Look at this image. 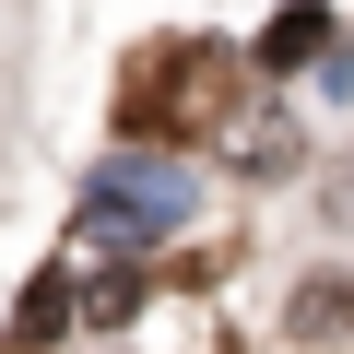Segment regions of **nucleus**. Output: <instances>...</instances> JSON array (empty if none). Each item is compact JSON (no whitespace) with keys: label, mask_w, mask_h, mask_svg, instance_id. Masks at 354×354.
I'll list each match as a JSON object with an SVG mask.
<instances>
[{"label":"nucleus","mask_w":354,"mask_h":354,"mask_svg":"<svg viewBox=\"0 0 354 354\" xmlns=\"http://www.w3.org/2000/svg\"><path fill=\"white\" fill-rule=\"evenodd\" d=\"M307 59H330V12H272L260 24V71H307Z\"/></svg>","instance_id":"obj_3"},{"label":"nucleus","mask_w":354,"mask_h":354,"mask_svg":"<svg viewBox=\"0 0 354 354\" xmlns=\"http://www.w3.org/2000/svg\"><path fill=\"white\" fill-rule=\"evenodd\" d=\"M142 295H153V283H142V272H130V283H95V295H83V319H130V307H142Z\"/></svg>","instance_id":"obj_7"},{"label":"nucleus","mask_w":354,"mask_h":354,"mask_svg":"<svg viewBox=\"0 0 354 354\" xmlns=\"http://www.w3.org/2000/svg\"><path fill=\"white\" fill-rule=\"evenodd\" d=\"M319 225H330V236H354V153L319 177Z\"/></svg>","instance_id":"obj_6"},{"label":"nucleus","mask_w":354,"mask_h":354,"mask_svg":"<svg viewBox=\"0 0 354 354\" xmlns=\"http://www.w3.org/2000/svg\"><path fill=\"white\" fill-rule=\"evenodd\" d=\"M283 330H295L307 354H330V342H354V272H319V283H295V307H283Z\"/></svg>","instance_id":"obj_2"},{"label":"nucleus","mask_w":354,"mask_h":354,"mask_svg":"<svg viewBox=\"0 0 354 354\" xmlns=\"http://www.w3.org/2000/svg\"><path fill=\"white\" fill-rule=\"evenodd\" d=\"M225 153H236V165H260V177H272V165H295V130H283V106H248V130H236Z\"/></svg>","instance_id":"obj_4"},{"label":"nucleus","mask_w":354,"mask_h":354,"mask_svg":"<svg viewBox=\"0 0 354 354\" xmlns=\"http://www.w3.org/2000/svg\"><path fill=\"white\" fill-rule=\"evenodd\" d=\"M71 307H83V295H71V283H36V295H24V307H12V354H36V342H48V330H59V319H71Z\"/></svg>","instance_id":"obj_5"},{"label":"nucleus","mask_w":354,"mask_h":354,"mask_svg":"<svg viewBox=\"0 0 354 354\" xmlns=\"http://www.w3.org/2000/svg\"><path fill=\"white\" fill-rule=\"evenodd\" d=\"M248 130V59L213 36H165L118 71V142L142 153H189V142H236Z\"/></svg>","instance_id":"obj_1"}]
</instances>
